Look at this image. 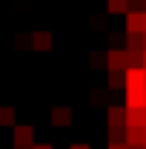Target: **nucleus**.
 Here are the masks:
<instances>
[{
    "label": "nucleus",
    "mask_w": 146,
    "mask_h": 149,
    "mask_svg": "<svg viewBox=\"0 0 146 149\" xmlns=\"http://www.w3.org/2000/svg\"><path fill=\"white\" fill-rule=\"evenodd\" d=\"M52 123L55 126H69L72 123V109L69 106H55L52 109Z\"/></svg>",
    "instance_id": "obj_8"
},
{
    "label": "nucleus",
    "mask_w": 146,
    "mask_h": 149,
    "mask_svg": "<svg viewBox=\"0 0 146 149\" xmlns=\"http://www.w3.org/2000/svg\"><path fill=\"white\" fill-rule=\"evenodd\" d=\"M103 60H106V69H120V72L126 69V52L123 49H109Z\"/></svg>",
    "instance_id": "obj_3"
},
{
    "label": "nucleus",
    "mask_w": 146,
    "mask_h": 149,
    "mask_svg": "<svg viewBox=\"0 0 146 149\" xmlns=\"http://www.w3.org/2000/svg\"><path fill=\"white\" fill-rule=\"evenodd\" d=\"M0 126H15V109L12 106H0Z\"/></svg>",
    "instance_id": "obj_13"
},
{
    "label": "nucleus",
    "mask_w": 146,
    "mask_h": 149,
    "mask_svg": "<svg viewBox=\"0 0 146 149\" xmlns=\"http://www.w3.org/2000/svg\"><path fill=\"white\" fill-rule=\"evenodd\" d=\"M143 43H146V32H143Z\"/></svg>",
    "instance_id": "obj_24"
},
{
    "label": "nucleus",
    "mask_w": 146,
    "mask_h": 149,
    "mask_svg": "<svg viewBox=\"0 0 146 149\" xmlns=\"http://www.w3.org/2000/svg\"><path fill=\"white\" fill-rule=\"evenodd\" d=\"M32 149H52V143H32Z\"/></svg>",
    "instance_id": "obj_18"
},
{
    "label": "nucleus",
    "mask_w": 146,
    "mask_h": 149,
    "mask_svg": "<svg viewBox=\"0 0 146 149\" xmlns=\"http://www.w3.org/2000/svg\"><path fill=\"white\" fill-rule=\"evenodd\" d=\"M123 143L126 146H143L146 143V126H123Z\"/></svg>",
    "instance_id": "obj_1"
},
{
    "label": "nucleus",
    "mask_w": 146,
    "mask_h": 149,
    "mask_svg": "<svg viewBox=\"0 0 146 149\" xmlns=\"http://www.w3.org/2000/svg\"><path fill=\"white\" fill-rule=\"evenodd\" d=\"M126 12H143V0H129V9Z\"/></svg>",
    "instance_id": "obj_16"
},
{
    "label": "nucleus",
    "mask_w": 146,
    "mask_h": 149,
    "mask_svg": "<svg viewBox=\"0 0 146 149\" xmlns=\"http://www.w3.org/2000/svg\"><path fill=\"white\" fill-rule=\"evenodd\" d=\"M126 106H146V86L126 89Z\"/></svg>",
    "instance_id": "obj_7"
},
{
    "label": "nucleus",
    "mask_w": 146,
    "mask_h": 149,
    "mask_svg": "<svg viewBox=\"0 0 146 149\" xmlns=\"http://www.w3.org/2000/svg\"><path fill=\"white\" fill-rule=\"evenodd\" d=\"M143 12H146V0H143Z\"/></svg>",
    "instance_id": "obj_23"
},
{
    "label": "nucleus",
    "mask_w": 146,
    "mask_h": 149,
    "mask_svg": "<svg viewBox=\"0 0 146 149\" xmlns=\"http://www.w3.org/2000/svg\"><path fill=\"white\" fill-rule=\"evenodd\" d=\"M106 120H109V126H123V120H126V106H109V109H106Z\"/></svg>",
    "instance_id": "obj_9"
},
{
    "label": "nucleus",
    "mask_w": 146,
    "mask_h": 149,
    "mask_svg": "<svg viewBox=\"0 0 146 149\" xmlns=\"http://www.w3.org/2000/svg\"><path fill=\"white\" fill-rule=\"evenodd\" d=\"M29 46L37 49V52H49L52 49V32H35L29 37Z\"/></svg>",
    "instance_id": "obj_5"
},
{
    "label": "nucleus",
    "mask_w": 146,
    "mask_h": 149,
    "mask_svg": "<svg viewBox=\"0 0 146 149\" xmlns=\"http://www.w3.org/2000/svg\"><path fill=\"white\" fill-rule=\"evenodd\" d=\"M72 149H89V146H86V143H74Z\"/></svg>",
    "instance_id": "obj_19"
},
{
    "label": "nucleus",
    "mask_w": 146,
    "mask_h": 149,
    "mask_svg": "<svg viewBox=\"0 0 146 149\" xmlns=\"http://www.w3.org/2000/svg\"><path fill=\"white\" fill-rule=\"evenodd\" d=\"M123 141V126H109V143H120Z\"/></svg>",
    "instance_id": "obj_15"
},
{
    "label": "nucleus",
    "mask_w": 146,
    "mask_h": 149,
    "mask_svg": "<svg viewBox=\"0 0 146 149\" xmlns=\"http://www.w3.org/2000/svg\"><path fill=\"white\" fill-rule=\"evenodd\" d=\"M35 143V129L32 126H15V146H32Z\"/></svg>",
    "instance_id": "obj_6"
},
{
    "label": "nucleus",
    "mask_w": 146,
    "mask_h": 149,
    "mask_svg": "<svg viewBox=\"0 0 146 149\" xmlns=\"http://www.w3.org/2000/svg\"><path fill=\"white\" fill-rule=\"evenodd\" d=\"M143 149H146V143H143Z\"/></svg>",
    "instance_id": "obj_25"
},
{
    "label": "nucleus",
    "mask_w": 146,
    "mask_h": 149,
    "mask_svg": "<svg viewBox=\"0 0 146 149\" xmlns=\"http://www.w3.org/2000/svg\"><path fill=\"white\" fill-rule=\"evenodd\" d=\"M129 66H143V52H126V69Z\"/></svg>",
    "instance_id": "obj_14"
},
{
    "label": "nucleus",
    "mask_w": 146,
    "mask_h": 149,
    "mask_svg": "<svg viewBox=\"0 0 146 149\" xmlns=\"http://www.w3.org/2000/svg\"><path fill=\"white\" fill-rule=\"evenodd\" d=\"M143 69H146V49H143Z\"/></svg>",
    "instance_id": "obj_20"
},
{
    "label": "nucleus",
    "mask_w": 146,
    "mask_h": 149,
    "mask_svg": "<svg viewBox=\"0 0 146 149\" xmlns=\"http://www.w3.org/2000/svg\"><path fill=\"white\" fill-rule=\"evenodd\" d=\"M146 123V106H126L123 126H143Z\"/></svg>",
    "instance_id": "obj_2"
},
{
    "label": "nucleus",
    "mask_w": 146,
    "mask_h": 149,
    "mask_svg": "<svg viewBox=\"0 0 146 149\" xmlns=\"http://www.w3.org/2000/svg\"><path fill=\"white\" fill-rule=\"evenodd\" d=\"M143 32H126V52H143Z\"/></svg>",
    "instance_id": "obj_10"
},
{
    "label": "nucleus",
    "mask_w": 146,
    "mask_h": 149,
    "mask_svg": "<svg viewBox=\"0 0 146 149\" xmlns=\"http://www.w3.org/2000/svg\"><path fill=\"white\" fill-rule=\"evenodd\" d=\"M106 149H126V143H123V141H120V143H109Z\"/></svg>",
    "instance_id": "obj_17"
},
{
    "label": "nucleus",
    "mask_w": 146,
    "mask_h": 149,
    "mask_svg": "<svg viewBox=\"0 0 146 149\" xmlns=\"http://www.w3.org/2000/svg\"><path fill=\"white\" fill-rule=\"evenodd\" d=\"M129 9V0H106V12L109 15H123Z\"/></svg>",
    "instance_id": "obj_12"
},
{
    "label": "nucleus",
    "mask_w": 146,
    "mask_h": 149,
    "mask_svg": "<svg viewBox=\"0 0 146 149\" xmlns=\"http://www.w3.org/2000/svg\"><path fill=\"white\" fill-rule=\"evenodd\" d=\"M143 32H146V29H143Z\"/></svg>",
    "instance_id": "obj_26"
},
{
    "label": "nucleus",
    "mask_w": 146,
    "mask_h": 149,
    "mask_svg": "<svg viewBox=\"0 0 146 149\" xmlns=\"http://www.w3.org/2000/svg\"><path fill=\"white\" fill-rule=\"evenodd\" d=\"M126 15V32H143L146 29V12H123Z\"/></svg>",
    "instance_id": "obj_4"
},
{
    "label": "nucleus",
    "mask_w": 146,
    "mask_h": 149,
    "mask_svg": "<svg viewBox=\"0 0 146 149\" xmlns=\"http://www.w3.org/2000/svg\"><path fill=\"white\" fill-rule=\"evenodd\" d=\"M126 149H143V146H126Z\"/></svg>",
    "instance_id": "obj_21"
},
{
    "label": "nucleus",
    "mask_w": 146,
    "mask_h": 149,
    "mask_svg": "<svg viewBox=\"0 0 146 149\" xmlns=\"http://www.w3.org/2000/svg\"><path fill=\"white\" fill-rule=\"evenodd\" d=\"M106 83H109V89H120L123 86V72L120 69H109L106 72Z\"/></svg>",
    "instance_id": "obj_11"
},
{
    "label": "nucleus",
    "mask_w": 146,
    "mask_h": 149,
    "mask_svg": "<svg viewBox=\"0 0 146 149\" xmlns=\"http://www.w3.org/2000/svg\"><path fill=\"white\" fill-rule=\"evenodd\" d=\"M15 149H32V146H15Z\"/></svg>",
    "instance_id": "obj_22"
}]
</instances>
